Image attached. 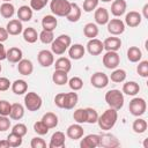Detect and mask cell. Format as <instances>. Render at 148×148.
Returning <instances> with one entry per match:
<instances>
[{
	"instance_id": "obj_29",
	"label": "cell",
	"mask_w": 148,
	"mask_h": 148,
	"mask_svg": "<svg viewBox=\"0 0 148 148\" xmlns=\"http://www.w3.org/2000/svg\"><path fill=\"white\" fill-rule=\"evenodd\" d=\"M121 91L124 94L128 95V96H134L140 91V86L135 81H127L123 84V90Z\"/></svg>"
},
{
	"instance_id": "obj_23",
	"label": "cell",
	"mask_w": 148,
	"mask_h": 148,
	"mask_svg": "<svg viewBox=\"0 0 148 148\" xmlns=\"http://www.w3.org/2000/svg\"><path fill=\"white\" fill-rule=\"evenodd\" d=\"M23 57V52L21 49L18 47H10L8 51H7V54H6V59L12 62V64H17Z\"/></svg>"
},
{
	"instance_id": "obj_63",
	"label": "cell",
	"mask_w": 148,
	"mask_h": 148,
	"mask_svg": "<svg viewBox=\"0 0 148 148\" xmlns=\"http://www.w3.org/2000/svg\"><path fill=\"white\" fill-rule=\"evenodd\" d=\"M23 1H27V0H23Z\"/></svg>"
},
{
	"instance_id": "obj_9",
	"label": "cell",
	"mask_w": 148,
	"mask_h": 148,
	"mask_svg": "<svg viewBox=\"0 0 148 148\" xmlns=\"http://www.w3.org/2000/svg\"><path fill=\"white\" fill-rule=\"evenodd\" d=\"M90 83L97 89H103L109 84V76L103 72H96L91 75Z\"/></svg>"
},
{
	"instance_id": "obj_13",
	"label": "cell",
	"mask_w": 148,
	"mask_h": 148,
	"mask_svg": "<svg viewBox=\"0 0 148 148\" xmlns=\"http://www.w3.org/2000/svg\"><path fill=\"white\" fill-rule=\"evenodd\" d=\"M142 21V15L139 12L131 10L130 13L126 14L125 16V25H128L130 28H135L138 27Z\"/></svg>"
},
{
	"instance_id": "obj_19",
	"label": "cell",
	"mask_w": 148,
	"mask_h": 148,
	"mask_svg": "<svg viewBox=\"0 0 148 148\" xmlns=\"http://www.w3.org/2000/svg\"><path fill=\"white\" fill-rule=\"evenodd\" d=\"M103 47L106 51H118L121 47V39L119 37H108L103 42Z\"/></svg>"
},
{
	"instance_id": "obj_41",
	"label": "cell",
	"mask_w": 148,
	"mask_h": 148,
	"mask_svg": "<svg viewBox=\"0 0 148 148\" xmlns=\"http://www.w3.org/2000/svg\"><path fill=\"white\" fill-rule=\"evenodd\" d=\"M38 39L43 43V44H51L54 39V35L53 31H47V30H43L40 34H38Z\"/></svg>"
},
{
	"instance_id": "obj_42",
	"label": "cell",
	"mask_w": 148,
	"mask_h": 148,
	"mask_svg": "<svg viewBox=\"0 0 148 148\" xmlns=\"http://www.w3.org/2000/svg\"><path fill=\"white\" fill-rule=\"evenodd\" d=\"M73 119L77 123V124H83L87 121V113H86V109H76L73 113Z\"/></svg>"
},
{
	"instance_id": "obj_50",
	"label": "cell",
	"mask_w": 148,
	"mask_h": 148,
	"mask_svg": "<svg viewBox=\"0 0 148 148\" xmlns=\"http://www.w3.org/2000/svg\"><path fill=\"white\" fill-rule=\"evenodd\" d=\"M49 0H30V7L32 10H42L46 5Z\"/></svg>"
},
{
	"instance_id": "obj_22",
	"label": "cell",
	"mask_w": 148,
	"mask_h": 148,
	"mask_svg": "<svg viewBox=\"0 0 148 148\" xmlns=\"http://www.w3.org/2000/svg\"><path fill=\"white\" fill-rule=\"evenodd\" d=\"M77 101H79V96L75 91H72V92H65L64 95V106L62 109H66V110H71L73 109L76 104H77Z\"/></svg>"
},
{
	"instance_id": "obj_59",
	"label": "cell",
	"mask_w": 148,
	"mask_h": 148,
	"mask_svg": "<svg viewBox=\"0 0 148 148\" xmlns=\"http://www.w3.org/2000/svg\"><path fill=\"white\" fill-rule=\"evenodd\" d=\"M142 13H143V17L145 18H148V3H146L142 8Z\"/></svg>"
},
{
	"instance_id": "obj_46",
	"label": "cell",
	"mask_w": 148,
	"mask_h": 148,
	"mask_svg": "<svg viewBox=\"0 0 148 148\" xmlns=\"http://www.w3.org/2000/svg\"><path fill=\"white\" fill-rule=\"evenodd\" d=\"M136 72L140 76L147 77L148 76V61L147 60L139 61V65L136 66Z\"/></svg>"
},
{
	"instance_id": "obj_55",
	"label": "cell",
	"mask_w": 148,
	"mask_h": 148,
	"mask_svg": "<svg viewBox=\"0 0 148 148\" xmlns=\"http://www.w3.org/2000/svg\"><path fill=\"white\" fill-rule=\"evenodd\" d=\"M64 95H65V92H60V94L56 95V97H54V104L60 109H62V106H64Z\"/></svg>"
},
{
	"instance_id": "obj_24",
	"label": "cell",
	"mask_w": 148,
	"mask_h": 148,
	"mask_svg": "<svg viewBox=\"0 0 148 148\" xmlns=\"http://www.w3.org/2000/svg\"><path fill=\"white\" fill-rule=\"evenodd\" d=\"M81 14H82V10H81L80 6L75 2H71V10L67 14L66 18L69 22H77L81 18Z\"/></svg>"
},
{
	"instance_id": "obj_2",
	"label": "cell",
	"mask_w": 148,
	"mask_h": 148,
	"mask_svg": "<svg viewBox=\"0 0 148 148\" xmlns=\"http://www.w3.org/2000/svg\"><path fill=\"white\" fill-rule=\"evenodd\" d=\"M104 98H105L106 104L111 109H114L118 111L124 106V102H125L124 94L119 89H111V90L106 91Z\"/></svg>"
},
{
	"instance_id": "obj_37",
	"label": "cell",
	"mask_w": 148,
	"mask_h": 148,
	"mask_svg": "<svg viewBox=\"0 0 148 148\" xmlns=\"http://www.w3.org/2000/svg\"><path fill=\"white\" fill-rule=\"evenodd\" d=\"M126 72L121 68H114L113 72L111 73L109 80H111L112 82L114 83H120V82H124L126 80Z\"/></svg>"
},
{
	"instance_id": "obj_44",
	"label": "cell",
	"mask_w": 148,
	"mask_h": 148,
	"mask_svg": "<svg viewBox=\"0 0 148 148\" xmlns=\"http://www.w3.org/2000/svg\"><path fill=\"white\" fill-rule=\"evenodd\" d=\"M86 113H87V121L88 124H95L97 123L98 119V113L95 109L92 108H86Z\"/></svg>"
},
{
	"instance_id": "obj_36",
	"label": "cell",
	"mask_w": 148,
	"mask_h": 148,
	"mask_svg": "<svg viewBox=\"0 0 148 148\" xmlns=\"http://www.w3.org/2000/svg\"><path fill=\"white\" fill-rule=\"evenodd\" d=\"M15 13V7L10 2H3L0 6V14L3 18H10Z\"/></svg>"
},
{
	"instance_id": "obj_12",
	"label": "cell",
	"mask_w": 148,
	"mask_h": 148,
	"mask_svg": "<svg viewBox=\"0 0 148 148\" xmlns=\"http://www.w3.org/2000/svg\"><path fill=\"white\" fill-rule=\"evenodd\" d=\"M83 134H84V130L81 126V124H77V123L69 125L66 131V135L72 140H79L83 136Z\"/></svg>"
},
{
	"instance_id": "obj_10",
	"label": "cell",
	"mask_w": 148,
	"mask_h": 148,
	"mask_svg": "<svg viewBox=\"0 0 148 148\" xmlns=\"http://www.w3.org/2000/svg\"><path fill=\"white\" fill-rule=\"evenodd\" d=\"M37 60H38V64H39L42 67H50V66H52L53 62H54V57H53L52 51L42 50V51H39L38 54H37Z\"/></svg>"
},
{
	"instance_id": "obj_3",
	"label": "cell",
	"mask_w": 148,
	"mask_h": 148,
	"mask_svg": "<svg viewBox=\"0 0 148 148\" xmlns=\"http://www.w3.org/2000/svg\"><path fill=\"white\" fill-rule=\"evenodd\" d=\"M50 9L53 15L66 17L71 10V2L67 0H52L50 2Z\"/></svg>"
},
{
	"instance_id": "obj_4",
	"label": "cell",
	"mask_w": 148,
	"mask_h": 148,
	"mask_svg": "<svg viewBox=\"0 0 148 148\" xmlns=\"http://www.w3.org/2000/svg\"><path fill=\"white\" fill-rule=\"evenodd\" d=\"M42 104H43V101H42V97L35 92V91H30V92H27L25 96H24V106L28 109V111H37L42 108Z\"/></svg>"
},
{
	"instance_id": "obj_7",
	"label": "cell",
	"mask_w": 148,
	"mask_h": 148,
	"mask_svg": "<svg viewBox=\"0 0 148 148\" xmlns=\"http://www.w3.org/2000/svg\"><path fill=\"white\" fill-rule=\"evenodd\" d=\"M120 146V141L110 133H102L99 134V146L103 148H117Z\"/></svg>"
},
{
	"instance_id": "obj_57",
	"label": "cell",
	"mask_w": 148,
	"mask_h": 148,
	"mask_svg": "<svg viewBox=\"0 0 148 148\" xmlns=\"http://www.w3.org/2000/svg\"><path fill=\"white\" fill-rule=\"evenodd\" d=\"M6 54H7V51H6L5 46H3V44L0 43V61L6 59Z\"/></svg>"
},
{
	"instance_id": "obj_20",
	"label": "cell",
	"mask_w": 148,
	"mask_h": 148,
	"mask_svg": "<svg viewBox=\"0 0 148 148\" xmlns=\"http://www.w3.org/2000/svg\"><path fill=\"white\" fill-rule=\"evenodd\" d=\"M84 53H86V49L82 44H73L68 49V56L71 59H74V60L82 59Z\"/></svg>"
},
{
	"instance_id": "obj_21",
	"label": "cell",
	"mask_w": 148,
	"mask_h": 148,
	"mask_svg": "<svg viewBox=\"0 0 148 148\" xmlns=\"http://www.w3.org/2000/svg\"><path fill=\"white\" fill-rule=\"evenodd\" d=\"M17 71L20 74L24 75V76H29L32 72H34V65L31 62V60L29 59H21L17 62Z\"/></svg>"
},
{
	"instance_id": "obj_11",
	"label": "cell",
	"mask_w": 148,
	"mask_h": 148,
	"mask_svg": "<svg viewBox=\"0 0 148 148\" xmlns=\"http://www.w3.org/2000/svg\"><path fill=\"white\" fill-rule=\"evenodd\" d=\"M86 47H87L88 53L91 54V56H98V54H101L102 51L104 50V47H103V42L99 40V39H97V38H91V39H89Z\"/></svg>"
},
{
	"instance_id": "obj_60",
	"label": "cell",
	"mask_w": 148,
	"mask_h": 148,
	"mask_svg": "<svg viewBox=\"0 0 148 148\" xmlns=\"http://www.w3.org/2000/svg\"><path fill=\"white\" fill-rule=\"evenodd\" d=\"M99 1H103V2H110V1H113V0H99Z\"/></svg>"
},
{
	"instance_id": "obj_39",
	"label": "cell",
	"mask_w": 148,
	"mask_h": 148,
	"mask_svg": "<svg viewBox=\"0 0 148 148\" xmlns=\"http://www.w3.org/2000/svg\"><path fill=\"white\" fill-rule=\"evenodd\" d=\"M67 49H68V47H67L65 44H62L60 40H58L57 38L53 39V42L51 43V51H52L53 54L61 56V54H64V53L66 52Z\"/></svg>"
},
{
	"instance_id": "obj_30",
	"label": "cell",
	"mask_w": 148,
	"mask_h": 148,
	"mask_svg": "<svg viewBox=\"0 0 148 148\" xmlns=\"http://www.w3.org/2000/svg\"><path fill=\"white\" fill-rule=\"evenodd\" d=\"M24 116V108L22 104L20 103H13L12 104V109H10V113L9 117L13 120H20L22 119Z\"/></svg>"
},
{
	"instance_id": "obj_26",
	"label": "cell",
	"mask_w": 148,
	"mask_h": 148,
	"mask_svg": "<svg viewBox=\"0 0 148 148\" xmlns=\"http://www.w3.org/2000/svg\"><path fill=\"white\" fill-rule=\"evenodd\" d=\"M52 81L57 86H64L68 82V73L60 69H54L52 74Z\"/></svg>"
},
{
	"instance_id": "obj_61",
	"label": "cell",
	"mask_w": 148,
	"mask_h": 148,
	"mask_svg": "<svg viewBox=\"0 0 148 148\" xmlns=\"http://www.w3.org/2000/svg\"><path fill=\"white\" fill-rule=\"evenodd\" d=\"M2 1H3V2H10L12 0H2Z\"/></svg>"
},
{
	"instance_id": "obj_8",
	"label": "cell",
	"mask_w": 148,
	"mask_h": 148,
	"mask_svg": "<svg viewBox=\"0 0 148 148\" xmlns=\"http://www.w3.org/2000/svg\"><path fill=\"white\" fill-rule=\"evenodd\" d=\"M106 28L112 36H119L125 31V23L120 18H111L106 23Z\"/></svg>"
},
{
	"instance_id": "obj_48",
	"label": "cell",
	"mask_w": 148,
	"mask_h": 148,
	"mask_svg": "<svg viewBox=\"0 0 148 148\" xmlns=\"http://www.w3.org/2000/svg\"><path fill=\"white\" fill-rule=\"evenodd\" d=\"M12 109V104L6 99H0V114L1 116H9Z\"/></svg>"
},
{
	"instance_id": "obj_5",
	"label": "cell",
	"mask_w": 148,
	"mask_h": 148,
	"mask_svg": "<svg viewBox=\"0 0 148 148\" xmlns=\"http://www.w3.org/2000/svg\"><path fill=\"white\" fill-rule=\"evenodd\" d=\"M128 110H130L131 114H133L135 117H140V116L145 114V112L147 110V103H146L145 98H142V97H134L130 102Z\"/></svg>"
},
{
	"instance_id": "obj_49",
	"label": "cell",
	"mask_w": 148,
	"mask_h": 148,
	"mask_svg": "<svg viewBox=\"0 0 148 148\" xmlns=\"http://www.w3.org/2000/svg\"><path fill=\"white\" fill-rule=\"evenodd\" d=\"M12 132L23 138V136L27 134V132H28V128H27V126H25L24 124H21V123H18V124H16V125H14V126H13V128H12Z\"/></svg>"
},
{
	"instance_id": "obj_40",
	"label": "cell",
	"mask_w": 148,
	"mask_h": 148,
	"mask_svg": "<svg viewBox=\"0 0 148 148\" xmlns=\"http://www.w3.org/2000/svg\"><path fill=\"white\" fill-rule=\"evenodd\" d=\"M68 86H69V88L73 90V91H77V90H81L82 89V87H83V81H82V79L81 77H79V76H73L72 79H69L68 80Z\"/></svg>"
},
{
	"instance_id": "obj_38",
	"label": "cell",
	"mask_w": 148,
	"mask_h": 148,
	"mask_svg": "<svg viewBox=\"0 0 148 148\" xmlns=\"http://www.w3.org/2000/svg\"><path fill=\"white\" fill-rule=\"evenodd\" d=\"M147 121L142 118H136L133 124H132V130L136 133V134H142L147 131Z\"/></svg>"
},
{
	"instance_id": "obj_6",
	"label": "cell",
	"mask_w": 148,
	"mask_h": 148,
	"mask_svg": "<svg viewBox=\"0 0 148 148\" xmlns=\"http://www.w3.org/2000/svg\"><path fill=\"white\" fill-rule=\"evenodd\" d=\"M103 65L108 69H114L120 64V56L117 53V51H106V53L103 56Z\"/></svg>"
},
{
	"instance_id": "obj_27",
	"label": "cell",
	"mask_w": 148,
	"mask_h": 148,
	"mask_svg": "<svg viewBox=\"0 0 148 148\" xmlns=\"http://www.w3.org/2000/svg\"><path fill=\"white\" fill-rule=\"evenodd\" d=\"M10 88H12V91H13L15 95H23V94H25L27 90H28V83H27L24 80L18 79V80H15V81L12 83Z\"/></svg>"
},
{
	"instance_id": "obj_51",
	"label": "cell",
	"mask_w": 148,
	"mask_h": 148,
	"mask_svg": "<svg viewBox=\"0 0 148 148\" xmlns=\"http://www.w3.org/2000/svg\"><path fill=\"white\" fill-rule=\"evenodd\" d=\"M30 146H31V148H45L46 142L44 141V139H42L39 136H35V138L31 139Z\"/></svg>"
},
{
	"instance_id": "obj_28",
	"label": "cell",
	"mask_w": 148,
	"mask_h": 148,
	"mask_svg": "<svg viewBox=\"0 0 148 148\" xmlns=\"http://www.w3.org/2000/svg\"><path fill=\"white\" fill-rule=\"evenodd\" d=\"M17 18L21 22H28L32 18V9L30 6H21L17 9Z\"/></svg>"
},
{
	"instance_id": "obj_16",
	"label": "cell",
	"mask_w": 148,
	"mask_h": 148,
	"mask_svg": "<svg viewBox=\"0 0 148 148\" xmlns=\"http://www.w3.org/2000/svg\"><path fill=\"white\" fill-rule=\"evenodd\" d=\"M65 140H66L65 134L60 131H57L51 135L49 147L50 148H62L65 147Z\"/></svg>"
},
{
	"instance_id": "obj_47",
	"label": "cell",
	"mask_w": 148,
	"mask_h": 148,
	"mask_svg": "<svg viewBox=\"0 0 148 148\" xmlns=\"http://www.w3.org/2000/svg\"><path fill=\"white\" fill-rule=\"evenodd\" d=\"M99 0H84L83 1V10L86 13H90L92 10H95L98 6Z\"/></svg>"
},
{
	"instance_id": "obj_31",
	"label": "cell",
	"mask_w": 148,
	"mask_h": 148,
	"mask_svg": "<svg viewBox=\"0 0 148 148\" xmlns=\"http://www.w3.org/2000/svg\"><path fill=\"white\" fill-rule=\"evenodd\" d=\"M22 34H23V39H24L27 43H29V44H34V43H36L37 39H38V32H37L36 29H34L32 27L25 28V29L22 31Z\"/></svg>"
},
{
	"instance_id": "obj_25",
	"label": "cell",
	"mask_w": 148,
	"mask_h": 148,
	"mask_svg": "<svg viewBox=\"0 0 148 148\" xmlns=\"http://www.w3.org/2000/svg\"><path fill=\"white\" fill-rule=\"evenodd\" d=\"M58 25V20L56 18L54 15H45L42 20V27L43 30L47 31H53Z\"/></svg>"
},
{
	"instance_id": "obj_53",
	"label": "cell",
	"mask_w": 148,
	"mask_h": 148,
	"mask_svg": "<svg viewBox=\"0 0 148 148\" xmlns=\"http://www.w3.org/2000/svg\"><path fill=\"white\" fill-rule=\"evenodd\" d=\"M12 82L7 77H0V91H6L10 88Z\"/></svg>"
},
{
	"instance_id": "obj_14",
	"label": "cell",
	"mask_w": 148,
	"mask_h": 148,
	"mask_svg": "<svg viewBox=\"0 0 148 148\" xmlns=\"http://www.w3.org/2000/svg\"><path fill=\"white\" fill-rule=\"evenodd\" d=\"M98 146H99V135L98 134H88L80 141L81 148H95Z\"/></svg>"
},
{
	"instance_id": "obj_32",
	"label": "cell",
	"mask_w": 148,
	"mask_h": 148,
	"mask_svg": "<svg viewBox=\"0 0 148 148\" xmlns=\"http://www.w3.org/2000/svg\"><path fill=\"white\" fill-rule=\"evenodd\" d=\"M49 128H56L58 125V116L53 112H46L43 114L42 119H40Z\"/></svg>"
},
{
	"instance_id": "obj_43",
	"label": "cell",
	"mask_w": 148,
	"mask_h": 148,
	"mask_svg": "<svg viewBox=\"0 0 148 148\" xmlns=\"http://www.w3.org/2000/svg\"><path fill=\"white\" fill-rule=\"evenodd\" d=\"M7 141L9 142V146L13 147V148L20 147V146L22 145V136L17 135V134H15V133H13V132H10L9 135L7 136Z\"/></svg>"
},
{
	"instance_id": "obj_52",
	"label": "cell",
	"mask_w": 148,
	"mask_h": 148,
	"mask_svg": "<svg viewBox=\"0 0 148 148\" xmlns=\"http://www.w3.org/2000/svg\"><path fill=\"white\" fill-rule=\"evenodd\" d=\"M10 127V120L8 116H1L0 114V132H6Z\"/></svg>"
},
{
	"instance_id": "obj_17",
	"label": "cell",
	"mask_w": 148,
	"mask_h": 148,
	"mask_svg": "<svg viewBox=\"0 0 148 148\" xmlns=\"http://www.w3.org/2000/svg\"><path fill=\"white\" fill-rule=\"evenodd\" d=\"M127 3L125 0H113L111 3V14L116 17H119L125 14Z\"/></svg>"
},
{
	"instance_id": "obj_62",
	"label": "cell",
	"mask_w": 148,
	"mask_h": 148,
	"mask_svg": "<svg viewBox=\"0 0 148 148\" xmlns=\"http://www.w3.org/2000/svg\"><path fill=\"white\" fill-rule=\"evenodd\" d=\"M1 69H2V67H1V64H0V73H1Z\"/></svg>"
},
{
	"instance_id": "obj_33",
	"label": "cell",
	"mask_w": 148,
	"mask_h": 148,
	"mask_svg": "<svg viewBox=\"0 0 148 148\" xmlns=\"http://www.w3.org/2000/svg\"><path fill=\"white\" fill-rule=\"evenodd\" d=\"M54 64V69H60V71H65V72H69L72 69V62L68 58L66 57H60L59 59L56 60Z\"/></svg>"
},
{
	"instance_id": "obj_34",
	"label": "cell",
	"mask_w": 148,
	"mask_h": 148,
	"mask_svg": "<svg viewBox=\"0 0 148 148\" xmlns=\"http://www.w3.org/2000/svg\"><path fill=\"white\" fill-rule=\"evenodd\" d=\"M98 27L96 23H92V22H89L87 23L84 27H83V35L86 37H88L89 39L91 38H96L97 35H98Z\"/></svg>"
},
{
	"instance_id": "obj_15",
	"label": "cell",
	"mask_w": 148,
	"mask_h": 148,
	"mask_svg": "<svg viewBox=\"0 0 148 148\" xmlns=\"http://www.w3.org/2000/svg\"><path fill=\"white\" fill-rule=\"evenodd\" d=\"M94 18H95V22L99 25H104L109 22L110 20V15H109V12L106 8L104 7H98L95 9V14H94Z\"/></svg>"
},
{
	"instance_id": "obj_1",
	"label": "cell",
	"mask_w": 148,
	"mask_h": 148,
	"mask_svg": "<svg viewBox=\"0 0 148 148\" xmlns=\"http://www.w3.org/2000/svg\"><path fill=\"white\" fill-rule=\"evenodd\" d=\"M118 119V112L114 109H108L105 110L101 116H98L97 119V124L99 126L101 130L103 131H109L111 128H113V126L116 125Z\"/></svg>"
},
{
	"instance_id": "obj_56",
	"label": "cell",
	"mask_w": 148,
	"mask_h": 148,
	"mask_svg": "<svg viewBox=\"0 0 148 148\" xmlns=\"http://www.w3.org/2000/svg\"><path fill=\"white\" fill-rule=\"evenodd\" d=\"M8 36H9V34L7 32L6 28H1L0 27V43H3L5 40H7Z\"/></svg>"
},
{
	"instance_id": "obj_45",
	"label": "cell",
	"mask_w": 148,
	"mask_h": 148,
	"mask_svg": "<svg viewBox=\"0 0 148 148\" xmlns=\"http://www.w3.org/2000/svg\"><path fill=\"white\" fill-rule=\"evenodd\" d=\"M49 127L42 121V120H39V121H36L35 124H34V131L38 134V135H45V134H47L49 133Z\"/></svg>"
},
{
	"instance_id": "obj_58",
	"label": "cell",
	"mask_w": 148,
	"mask_h": 148,
	"mask_svg": "<svg viewBox=\"0 0 148 148\" xmlns=\"http://www.w3.org/2000/svg\"><path fill=\"white\" fill-rule=\"evenodd\" d=\"M9 147L10 146H9V142L7 141V139L0 141V148H9Z\"/></svg>"
},
{
	"instance_id": "obj_35",
	"label": "cell",
	"mask_w": 148,
	"mask_h": 148,
	"mask_svg": "<svg viewBox=\"0 0 148 148\" xmlns=\"http://www.w3.org/2000/svg\"><path fill=\"white\" fill-rule=\"evenodd\" d=\"M142 58V52L138 46H130L127 50V59L131 62H139Z\"/></svg>"
},
{
	"instance_id": "obj_54",
	"label": "cell",
	"mask_w": 148,
	"mask_h": 148,
	"mask_svg": "<svg viewBox=\"0 0 148 148\" xmlns=\"http://www.w3.org/2000/svg\"><path fill=\"white\" fill-rule=\"evenodd\" d=\"M57 39L58 40H60L62 44H65L67 47H69L71 46V44H72V39H71V37L68 36V35H59L58 37H57Z\"/></svg>"
},
{
	"instance_id": "obj_18",
	"label": "cell",
	"mask_w": 148,
	"mask_h": 148,
	"mask_svg": "<svg viewBox=\"0 0 148 148\" xmlns=\"http://www.w3.org/2000/svg\"><path fill=\"white\" fill-rule=\"evenodd\" d=\"M6 30L9 35L12 36H17L20 35L22 31H23V25H22V22L18 20V18H14V20H10L7 25H6Z\"/></svg>"
}]
</instances>
